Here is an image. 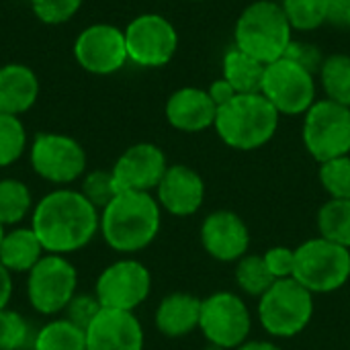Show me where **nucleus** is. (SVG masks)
I'll use <instances>...</instances> for the list:
<instances>
[{
    "label": "nucleus",
    "mask_w": 350,
    "mask_h": 350,
    "mask_svg": "<svg viewBox=\"0 0 350 350\" xmlns=\"http://www.w3.org/2000/svg\"><path fill=\"white\" fill-rule=\"evenodd\" d=\"M162 207L152 193L121 191L103 211L98 236L119 254L146 250L160 234Z\"/></svg>",
    "instance_id": "f03ea898"
},
{
    "label": "nucleus",
    "mask_w": 350,
    "mask_h": 350,
    "mask_svg": "<svg viewBox=\"0 0 350 350\" xmlns=\"http://www.w3.org/2000/svg\"><path fill=\"white\" fill-rule=\"evenodd\" d=\"M314 316V293L295 279L275 281L258 299V320L262 328L277 338L301 334Z\"/></svg>",
    "instance_id": "0eeeda50"
},
{
    "label": "nucleus",
    "mask_w": 350,
    "mask_h": 350,
    "mask_svg": "<svg viewBox=\"0 0 350 350\" xmlns=\"http://www.w3.org/2000/svg\"><path fill=\"white\" fill-rule=\"evenodd\" d=\"M35 201L27 183L18 178H0V226L16 228L23 226L33 213Z\"/></svg>",
    "instance_id": "b1692460"
},
{
    "label": "nucleus",
    "mask_w": 350,
    "mask_h": 350,
    "mask_svg": "<svg viewBox=\"0 0 350 350\" xmlns=\"http://www.w3.org/2000/svg\"><path fill=\"white\" fill-rule=\"evenodd\" d=\"M86 350H144L146 334L135 312L100 310L88 324Z\"/></svg>",
    "instance_id": "f3484780"
},
{
    "label": "nucleus",
    "mask_w": 350,
    "mask_h": 350,
    "mask_svg": "<svg viewBox=\"0 0 350 350\" xmlns=\"http://www.w3.org/2000/svg\"><path fill=\"white\" fill-rule=\"evenodd\" d=\"M4 232H6V228L0 226V242H2V238H4Z\"/></svg>",
    "instance_id": "79ce46f5"
},
{
    "label": "nucleus",
    "mask_w": 350,
    "mask_h": 350,
    "mask_svg": "<svg viewBox=\"0 0 350 350\" xmlns=\"http://www.w3.org/2000/svg\"><path fill=\"white\" fill-rule=\"evenodd\" d=\"M262 260L275 281L293 279L295 271V250L289 246H273L262 254Z\"/></svg>",
    "instance_id": "c9c22d12"
},
{
    "label": "nucleus",
    "mask_w": 350,
    "mask_h": 350,
    "mask_svg": "<svg viewBox=\"0 0 350 350\" xmlns=\"http://www.w3.org/2000/svg\"><path fill=\"white\" fill-rule=\"evenodd\" d=\"M168 166L170 164L162 148L150 142H139L129 146L117 158L111 172L119 191L154 193Z\"/></svg>",
    "instance_id": "2eb2a0df"
},
{
    "label": "nucleus",
    "mask_w": 350,
    "mask_h": 350,
    "mask_svg": "<svg viewBox=\"0 0 350 350\" xmlns=\"http://www.w3.org/2000/svg\"><path fill=\"white\" fill-rule=\"evenodd\" d=\"M33 172L57 189L78 183L86 174V152L78 139L64 133H37L29 148Z\"/></svg>",
    "instance_id": "1a4fd4ad"
},
{
    "label": "nucleus",
    "mask_w": 350,
    "mask_h": 350,
    "mask_svg": "<svg viewBox=\"0 0 350 350\" xmlns=\"http://www.w3.org/2000/svg\"><path fill=\"white\" fill-rule=\"evenodd\" d=\"M31 340V328L23 314L0 310V350H23Z\"/></svg>",
    "instance_id": "473e14b6"
},
{
    "label": "nucleus",
    "mask_w": 350,
    "mask_h": 350,
    "mask_svg": "<svg viewBox=\"0 0 350 350\" xmlns=\"http://www.w3.org/2000/svg\"><path fill=\"white\" fill-rule=\"evenodd\" d=\"M236 350H283L281 347H277L275 342L269 340H246L242 347H238Z\"/></svg>",
    "instance_id": "a19ab883"
},
{
    "label": "nucleus",
    "mask_w": 350,
    "mask_h": 350,
    "mask_svg": "<svg viewBox=\"0 0 350 350\" xmlns=\"http://www.w3.org/2000/svg\"><path fill=\"white\" fill-rule=\"evenodd\" d=\"M193 2H203V0H193Z\"/></svg>",
    "instance_id": "c03bdc74"
},
{
    "label": "nucleus",
    "mask_w": 350,
    "mask_h": 350,
    "mask_svg": "<svg viewBox=\"0 0 350 350\" xmlns=\"http://www.w3.org/2000/svg\"><path fill=\"white\" fill-rule=\"evenodd\" d=\"M330 0H281L293 31H314L328 23Z\"/></svg>",
    "instance_id": "c85d7f7f"
},
{
    "label": "nucleus",
    "mask_w": 350,
    "mask_h": 350,
    "mask_svg": "<svg viewBox=\"0 0 350 350\" xmlns=\"http://www.w3.org/2000/svg\"><path fill=\"white\" fill-rule=\"evenodd\" d=\"M350 18V0H330L328 4V23L345 27Z\"/></svg>",
    "instance_id": "58836bf2"
},
{
    "label": "nucleus",
    "mask_w": 350,
    "mask_h": 350,
    "mask_svg": "<svg viewBox=\"0 0 350 350\" xmlns=\"http://www.w3.org/2000/svg\"><path fill=\"white\" fill-rule=\"evenodd\" d=\"M201 244L211 258L219 262H238L248 254L250 232L238 213L219 209L203 219Z\"/></svg>",
    "instance_id": "dca6fc26"
},
{
    "label": "nucleus",
    "mask_w": 350,
    "mask_h": 350,
    "mask_svg": "<svg viewBox=\"0 0 350 350\" xmlns=\"http://www.w3.org/2000/svg\"><path fill=\"white\" fill-rule=\"evenodd\" d=\"M14 275H10L2 265H0V310L10 308V299H12V291H14Z\"/></svg>",
    "instance_id": "ea45409f"
},
{
    "label": "nucleus",
    "mask_w": 350,
    "mask_h": 350,
    "mask_svg": "<svg viewBox=\"0 0 350 350\" xmlns=\"http://www.w3.org/2000/svg\"><path fill=\"white\" fill-rule=\"evenodd\" d=\"M33 350H86V332L72 324L70 320L62 318H51L47 324H43L33 340Z\"/></svg>",
    "instance_id": "393cba45"
},
{
    "label": "nucleus",
    "mask_w": 350,
    "mask_h": 350,
    "mask_svg": "<svg viewBox=\"0 0 350 350\" xmlns=\"http://www.w3.org/2000/svg\"><path fill=\"white\" fill-rule=\"evenodd\" d=\"M283 57L299 64L301 68L310 70L312 74H318L320 68H322V64H324V53L320 51L318 45H314L310 41H295L293 39L289 43V47H287V51H285Z\"/></svg>",
    "instance_id": "e433bc0d"
},
{
    "label": "nucleus",
    "mask_w": 350,
    "mask_h": 350,
    "mask_svg": "<svg viewBox=\"0 0 350 350\" xmlns=\"http://www.w3.org/2000/svg\"><path fill=\"white\" fill-rule=\"evenodd\" d=\"M279 119V111L262 92L236 94L217 109L213 129L226 146L250 152L267 146L275 137Z\"/></svg>",
    "instance_id": "7ed1b4c3"
},
{
    "label": "nucleus",
    "mask_w": 350,
    "mask_h": 350,
    "mask_svg": "<svg viewBox=\"0 0 350 350\" xmlns=\"http://www.w3.org/2000/svg\"><path fill=\"white\" fill-rule=\"evenodd\" d=\"M316 74L301 68L299 64L281 57L267 66L262 80V94L279 111V115L297 117L306 115L318 100Z\"/></svg>",
    "instance_id": "f8f14e48"
},
{
    "label": "nucleus",
    "mask_w": 350,
    "mask_h": 350,
    "mask_svg": "<svg viewBox=\"0 0 350 350\" xmlns=\"http://www.w3.org/2000/svg\"><path fill=\"white\" fill-rule=\"evenodd\" d=\"M45 254V248L31 226H16L4 232L0 242V265L10 275H27Z\"/></svg>",
    "instance_id": "4be33fe9"
},
{
    "label": "nucleus",
    "mask_w": 350,
    "mask_h": 350,
    "mask_svg": "<svg viewBox=\"0 0 350 350\" xmlns=\"http://www.w3.org/2000/svg\"><path fill=\"white\" fill-rule=\"evenodd\" d=\"M39 96V80L25 64L0 66V113H27Z\"/></svg>",
    "instance_id": "412c9836"
},
{
    "label": "nucleus",
    "mask_w": 350,
    "mask_h": 350,
    "mask_svg": "<svg viewBox=\"0 0 350 350\" xmlns=\"http://www.w3.org/2000/svg\"><path fill=\"white\" fill-rule=\"evenodd\" d=\"M74 57L90 74L109 76L119 72L127 64L125 33L107 23L86 27L74 43Z\"/></svg>",
    "instance_id": "4468645a"
},
{
    "label": "nucleus",
    "mask_w": 350,
    "mask_h": 350,
    "mask_svg": "<svg viewBox=\"0 0 350 350\" xmlns=\"http://www.w3.org/2000/svg\"><path fill=\"white\" fill-rule=\"evenodd\" d=\"M234 45L262 64L281 59L293 41V27L275 0H254L238 16L234 27Z\"/></svg>",
    "instance_id": "20e7f679"
},
{
    "label": "nucleus",
    "mask_w": 350,
    "mask_h": 350,
    "mask_svg": "<svg viewBox=\"0 0 350 350\" xmlns=\"http://www.w3.org/2000/svg\"><path fill=\"white\" fill-rule=\"evenodd\" d=\"M76 293L78 271L68 256L45 254L27 273V301L39 316H62Z\"/></svg>",
    "instance_id": "423d86ee"
},
{
    "label": "nucleus",
    "mask_w": 350,
    "mask_h": 350,
    "mask_svg": "<svg viewBox=\"0 0 350 350\" xmlns=\"http://www.w3.org/2000/svg\"><path fill=\"white\" fill-rule=\"evenodd\" d=\"M31 6L39 21L47 25H62L78 12L82 0H31Z\"/></svg>",
    "instance_id": "72a5a7b5"
},
{
    "label": "nucleus",
    "mask_w": 350,
    "mask_h": 350,
    "mask_svg": "<svg viewBox=\"0 0 350 350\" xmlns=\"http://www.w3.org/2000/svg\"><path fill=\"white\" fill-rule=\"evenodd\" d=\"M318 232L322 238L350 250V201L330 199L318 211Z\"/></svg>",
    "instance_id": "bb28decb"
},
{
    "label": "nucleus",
    "mask_w": 350,
    "mask_h": 350,
    "mask_svg": "<svg viewBox=\"0 0 350 350\" xmlns=\"http://www.w3.org/2000/svg\"><path fill=\"white\" fill-rule=\"evenodd\" d=\"M29 226L47 254L70 256L86 248L100 226V211L92 207L78 189L62 187L43 195L29 217Z\"/></svg>",
    "instance_id": "f257e3e1"
},
{
    "label": "nucleus",
    "mask_w": 350,
    "mask_h": 350,
    "mask_svg": "<svg viewBox=\"0 0 350 350\" xmlns=\"http://www.w3.org/2000/svg\"><path fill=\"white\" fill-rule=\"evenodd\" d=\"M152 291V275L150 269L131 258H119L107 265L94 283V295L105 310L119 312H135Z\"/></svg>",
    "instance_id": "9b49d317"
},
{
    "label": "nucleus",
    "mask_w": 350,
    "mask_h": 350,
    "mask_svg": "<svg viewBox=\"0 0 350 350\" xmlns=\"http://www.w3.org/2000/svg\"><path fill=\"white\" fill-rule=\"evenodd\" d=\"M304 146L310 156L324 164L350 154V107L328 98L316 100L304 115Z\"/></svg>",
    "instance_id": "6e6552de"
},
{
    "label": "nucleus",
    "mask_w": 350,
    "mask_h": 350,
    "mask_svg": "<svg viewBox=\"0 0 350 350\" xmlns=\"http://www.w3.org/2000/svg\"><path fill=\"white\" fill-rule=\"evenodd\" d=\"M199 330L213 349H238L248 340L252 316L242 297L230 291H217L201 301Z\"/></svg>",
    "instance_id": "9d476101"
},
{
    "label": "nucleus",
    "mask_w": 350,
    "mask_h": 350,
    "mask_svg": "<svg viewBox=\"0 0 350 350\" xmlns=\"http://www.w3.org/2000/svg\"><path fill=\"white\" fill-rule=\"evenodd\" d=\"M123 33L129 62L142 68H162L170 64L178 49V33L174 25L156 12L135 16Z\"/></svg>",
    "instance_id": "ddd939ff"
},
{
    "label": "nucleus",
    "mask_w": 350,
    "mask_h": 350,
    "mask_svg": "<svg viewBox=\"0 0 350 350\" xmlns=\"http://www.w3.org/2000/svg\"><path fill=\"white\" fill-rule=\"evenodd\" d=\"M100 304L96 299L94 293H76L74 299L70 301V306L66 308V312L62 314L66 320H70L72 324L80 326L82 330L88 328V324L94 320V316L100 312Z\"/></svg>",
    "instance_id": "f704fd0d"
},
{
    "label": "nucleus",
    "mask_w": 350,
    "mask_h": 350,
    "mask_svg": "<svg viewBox=\"0 0 350 350\" xmlns=\"http://www.w3.org/2000/svg\"><path fill=\"white\" fill-rule=\"evenodd\" d=\"M318 76L328 100L350 107V55L334 53L324 57Z\"/></svg>",
    "instance_id": "a878e982"
},
{
    "label": "nucleus",
    "mask_w": 350,
    "mask_h": 350,
    "mask_svg": "<svg viewBox=\"0 0 350 350\" xmlns=\"http://www.w3.org/2000/svg\"><path fill=\"white\" fill-rule=\"evenodd\" d=\"M267 64L248 55L240 47H230L224 53V78L234 86L238 94L262 92Z\"/></svg>",
    "instance_id": "5701e85b"
},
{
    "label": "nucleus",
    "mask_w": 350,
    "mask_h": 350,
    "mask_svg": "<svg viewBox=\"0 0 350 350\" xmlns=\"http://www.w3.org/2000/svg\"><path fill=\"white\" fill-rule=\"evenodd\" d=\"M201 301L193 293H170L156 308V328L166 338H183L199 328Z\"/></svg>",
    "instance_id": "aec40b11"
},
{
    "label": "nucleus",
    "mask_w": 350,
    "mask_h": 350,
    "mask_svg": "<svg viewBox=\"0 0 350 350\" xmlns=\"http://www.w3.org/2000/svg\"><path fill=\"white\" fill-rule=\"evenodd\" d=\"M293 279L310 293H332L350 279V250L322 236L295 248Z\"/></svg>",
    "instance_id": "39448f33"
},
{
    "label": "nucleus",
    "mask_w": 350,
    "mask_h": 350,
    "mask_svg": "<svg viewBox=\"0 0 350 350\" xmlns=\"http://www.w3.org/2000/svg\"><path fill=\"white\" fill-rule=\"evenodd\" d=\"M162 211L174 217L195 215L205 201L203 176L185 164H170L154 191Z\"/></svg>",
    "instance_id": "a211bd4d"
},
{
    "label": "nucleus",
    "mask_w": 350,
    "mask_h": 350,
    "mask_svg": "<svg viewBox=\"0 0 350 350\" xmlns=\"http://www.w3.org/2000/svg\"><path fill=\"white\" fill-rule=\"evenodd\" d=\"M207 92H209V96H211V100L215 103V107L219 109V107H224L226 103H230L238 92L234 90V86L221 76L219 80H213L211 84H209V88H207Z\"/></svg>",
    "instance_id": "4c0bfd02"
},
{
    "label": "nucleus",
    "mask_w": 350,
    "mask_h": 350,
    "mask_svg": "<svg viewBox=\"0 0 350 350\" xmlns=\"http://www.w3.org/2000/svg\"><path fill=\"white\" fill-rule=\"evenodd\" d=\"M78 191L82 193V197L96 207L98 211H103L121 191L115 183V176L111 170L98 168V170H90L80 178V187Z\"/></svg>",
    "instance_id": "7c9ffc66"
},
{
    "label": "nucleus",
    "mask_w": 350,
    "mask_h": 350,
    "mask_svg": "<svg viewBox=\"0 0 350 350\" xmlns=\"http://www.w3.org/2000/svg\"><path fill=\"white\" fill-rule=\"evenodd\" d=\"M347 29H350V18H349V23H347Z\"/></svg>",
    "instance_id": "37998d69"
},
{
    "label": "nucleus",
    "mask_w": 350,
    "mask_h": 350,
    "mask_svg": "<svg viewBox=\"0 0 350 350\" xmlns=\"http://www.w3.org/2000/svg\"><path fill=\"white\" fill-rule=\"evenodd\" d=\"M27 152V131L16 115L0 113V168H8Z\"/></svg>",
    "instance_id": "c756f323"
},
{
    "label": "nucleus",
    "mask_w": 350,
    "mask_h": 350,
    "mask_svg": "<svg viewBox=\"0 0 350 350\" xmlns=\"http://www.w3.org/2000/svg\"><path fill=\"white\" fill-rule=\"evenodd\" d=\"M236 283L244 293L260 299L273 287L275 279L269 273L262 254H246L236 265Z\"/></svg>",
    "instance_id": "cd10ccee"
},
{
    "label": "nucleus",
    "mask_w": 350,
    "mask_h": 350,
    "mask_svg": "<svg viewBox=\"0 0 350 350\" xmlns=\"http://www.w3.org/2000/svg\"><path fill=\"white\" fill-rule=\"evenodd\" d=\"M320 183L330 199L350 201V154L320 164Z\"/></svg>",
    "instance_id": "2f4dec72"
},
{
    "label": "nucleus",
    "mask_w": 350,
    "mask_h": 350,
    "mask_svg": "<svg viewBox=\"0 0 350 350\" xmlns=\"http://www.w3.org/2000/svg\"><path fill=\"white\" fill-rule=\"evenodd\" d=\"M166 121L183 133H199L215 125L217 107L209 92L195 86L174 90L166 100Z\"/></svg>",
    "instance_id": "6ab92c4d"
}]
</instances>
